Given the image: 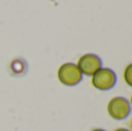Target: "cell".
Listing matches in <instances>:
<instances>
[{"instance_id": "6da1fadb", "label": "cell", "mask_w": 132, "mask_h": 131, "mask_svg": "<svg viewBox=\"0 0 132 131\" xmlns=\"http://www.w3.org/2000/svg\"><path fill=\"white\" fill-rule=\"evenodd\" d=\"M117 77L116 73L111 69L101 67L98 71L92 76V85L96 89L100 91H109L116 85Z\"/></svg>"}, {"instance_id": "7a4b0ae2", "label": "cell", "mask_w": 132, "mask_h": 131, "mask_svg": "<svg viewBox=\"0 0 132 131\" xmlns=\"http://www.w3.org/2000/svg\"><path fill=\"white\" fill-rule=\"evenodd\" d=\"M58 80L65 86H75L82 80V73L74 63H65L58 69Z\"/></svg>"}, {"instance_id": "3957f363", "label": "cell", "mask_w": 132, "mask_h": 131, "mask_svg": "<svg viewBox=\"0 0 132 131\" xmlns=\"http://www.w3.org/2000/svg\"><path fill=\"white\" fill-rule=\"evenodd\" d=\"M108 114L114 120H124L131 113V104L125 97L115 96L108 102Z\"/></svg>"}, {"instance_id": "277c9868", "label": "cell", "mask_w": 132, "mask_h": 131, "mask_svg": "<svg viewBox=\"0 0 132 131\" xmlns=\"http://www.w3.org/2000/svg\"><path fill=\"white\" fill-rule=\"evenodd\" d=\"M77 66L82 73V76L92 77L96 71H98L102 67V60L95 53H86L79 58Z\"/></svg>"}, {"instance_id": "5b68a950", "label": "cell", "mask_w": 132, "mask_h": 131, "mask_svg": "<svg viewBox=\"0 0 132 131\" xmlns=\"http://www.w3.org/2000/svg\"><path fill=\"white\" fill-rule=\"evenodd\" d=\"M123 77H124V81L128 86L132 87V63L129 64L128 66L125 67L124 70V73H123Z\"/></svg>"}, {"instance_id": "8992f818", "label": "cell", "mask_w": 132, "mask_h": 131, "mask_svg": "<svg viewBox=\"0 0 132 131\" xmlns=\"http://www.w3.org/2000/svg\"><path fill=\"white\" fill-rule=\"evenodd\" d=\"M115 131H130V130H128V129H124V128H118V129H116Z\"/></svg>"}, {"instance_id": "52a82bcc", "label": "cell", "mask_w": 132, "mask_h": 131, "mask_svg": "<svg viewBox=\"0 0 132 131\" xmlns=\"http://www.w3.org/2000/svg\"><path fill=\"white\" fill-rule=\"evenodd\" d=\"M92 131H105V130H103V129H94V130H92Z\"/></svg>"}, {"instance_id": "ba28073f", "label": "cell", "mask_w": 132, "mask_h": 131, "mask_svg": "<svg viewBox=\"0 0 132 131\" xmlns=\"http://www.w3.org/2000/svg\"><path fill=\"white\" fill-rule=\"evenodd\" d=\"M130 104H131V107H132V95H131V100H130Z\"/></svg>"}, {"instance_id": "9c48e42d", "label": "cell", "mask_w": 132, "mask_h": 131, "mask_svg": "<svg viewBox=\"0 0 132 131\" xmlns=\"http://www.w3.org/2000/svg\"><path fill=\"white\" fill-rule=\"evenodd\" d=\"M130 131H132V120H131V130Z\"/></svg>"}]
</instances>
